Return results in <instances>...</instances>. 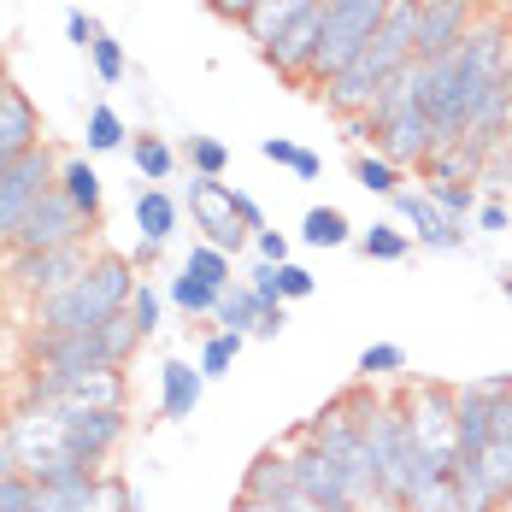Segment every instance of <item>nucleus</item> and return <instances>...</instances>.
I'll return each instance as SVG.
<instances>
[{
	"mask_svg": "<svg viewBox=\"0 0 512 512\" xmlns=\"http://www.w3.org/2000/svg\"><path fill=\"white\" fill-rule=\"evenodd\" d=\"M512 24L507 12H483L465 30L460 48H448L442 59H412V95L424 106L436 148H454L471 136V124L483 118V106H495L512 95Z\"/></svg>",
	"mask_w": 512,
	"mask_h": 512,
	"instance_id": "1",
	"label": "nucleus"
},
{
	"mask_svg": "<svg viewBox=\"0 0 512 512\" xmlns=\"http://www.w3.org/2000/svg\"><path fill=\"white\" fill-rule=\"evenodd\" d=\"M136 283L142 277H136V265L124 254H95V265L77 283H65L59 295L30 307V336H77V330H95L106 318L130 312Z\"/></svg>",
	"mask_w": 512,
	"mask_h": 512,
	"instance_id": "2",
	"label": "nucleus"
},
{
	"mask_svg": "<svg viewBox=\"0 0 512 512\" xmlns=\"http://www.w3.org/2000/svg\"><path fill=\"white\" fill-rule=\"evenodd\" d=\"M136 348H142V330L130 324V312H118L77 336H30V365L36 371H101V365H130Z\"/></svg>",
	"mask_w": 512,
	"mask_h": 512,
	"instance_id": "3",
	"label": "nucleus"
},
{
	"mask_svg": "<svg viewBox=\"0 0 512 512\" xmlns=\"http://www.w3.org/2000/svg\"><path fill=\"white\" fill-rule=\"evenodd\" d=\"M389 12H395V0H324V42H318V59H312V89L342 77L365 53V42L383 30Z\"/></svg>",
	"mask_w": 512,
	"mask_h": 512,
	"instance_id": "4",
	"label": "nucleus"
},
{
	"mask_svg": "<svg viewBox=\"0 0 512 512\" xmlns=\"http://www.w3.org/2000/svg\"><path fill=\"white\" fill-rule=\"evenodd\" d=\"M18 401H42V407H59V412L130 407V377H124V365H101V371H36L30 365Z\"/></svg>",
	"mask_w": 512,
	"mask_h": 512,
	"instance_id": "5",
	"label": "nucleus"
},
{
	"mask_svg": "<svg viewBox=\"0 0 512 512\" xmlns=\"http://www.w3.org/2000/svg\"><path fill=\"white\" fill-rule=\"evenodd\" d=\"M89 236H95L89 218L65 201L59 189H48L42 201L24 212V224L12 230V242H6L0 254H59V248H89Z\"/></svg>",
	"mask_w": 512,
	"mask_h": 512,
	"instance_id": "6",
	"label": "nucleus"
},
{
	"mask_svg": "<svg viewBox=\"0 0 512 512\" xmlns=\"http://www.w3.org/2000/svg\"><path fill=\"white\" fill-rule=\"evenodd\" d=\"M95 265L89 248H59V254H6L0 259V283H6V295H18V301H48L59 295L65 283H77L83 271Z\"/></svg>",
	"mask_w": 512,
	"mask_h": 512,
	"instance_id": "7",
	"label": "nucleus"
},
{
	"mask_svg": "<svg viewBox=\"0 0 512 512\" xmlns=\"http://www.w3.org/2000/svg\"><path fill=\"white\" fill-rule=\"evenodd\" d=\"M183 212L195 218V230H201V242H212L218 254H242L248 242H254V230L236 218V189L224 183V177H195L189 189H183Z\"/></svg>",
	"mask_w": 512,
	"mask_h": 512,
	"instance_id": "8",
	"label": "nucleus"
},
{
	"mask_svg": "<svg viewBox=\"0 0 512 512\" xmlns=\"http://www.w3.org/2000/svg\"><path fill=\"white\" fill-rule=\"evenodd\" d=\"M53 177H59V154H53L48 142L36 154H24L18 165H0V248L12 242V230L24 224V212L53 189Z\"/></svg>",
	"mask_w": 512,
	"mask_h": 512,
	"instance_id": "9",
	"label": "nucleus"
},
{
	"mask_svg": "<svg viewBox=\"0 0 512 512\" xmlns=\"http://www.w3.org/2000/svg\"><path fill=\"white\" fill-rule=\"evenodd\" d=\"M407 430L418 436V448H430L436 460L454 471L460 454V430H454V383H412L407 395Z\"/></svg>",
	"mask_w": 512,
	"mask_h": 512,
	"instance_id": "10",
	"label": "nucleus"
},
{
	"mask_svg": "<svg viewBox=\"0 0 512 512\" xmlns=\"http://www.w3.org/2000/svg\"><path fill=\"white\" fill-rule=\"evenodd\" d=\"M130 436V407H89V412H65V454L101 471Z\"/></svg>",
	"mask_w": 512,
	"mask_h": 512,
	"instance_id": "11",
	"label": "nucleus"
},
{
	"mask_svg": "<svg viewBox=\"0 0 512 512\" xmlns=\"http://www.w3.org/2000/svg\"><path fill=\"white\" fill-rule=\"evenodd\" d=\"M389 206H395V218L407 224V236L418 242V248H430V254H454V248H465V224H454L442 206L430 201V195H424V183H418V189L407 183Z\"/></svg>",
	"mask_w": 512,
	"mask_h": 512,
	"instance_id": "12",
	"label": "nucleus"
},
{
	"mask_svg": "<svg viewBox=\"0 0 512 512\" xmlns=\"http://www.w3.org/2000/svg\"><path fill=\"white\" fill-rule=\"evenodd\" d=\"M483 12V0H418V59H442L448 48H460Z\"/></svg>",
	"mask_w": 512,
	"mask_h": 512,
	"instance_id": "13",
	"label": "nucleus"
},
{
	"mask_svg": "<svg viewBox=\"0 0 512 512\" xmlns=\"http://www.w3.org/2000/svg\"><path fill=\"white\" fill-rule=\"evenodd\" d=\"M48 136H42V112L24 89H6L0 95V165H18L24 154H36Z\"/></svg>",
	"mask_w": 512,
	"mask_h": 512,
	"instance_id": "14",
	"label": "nucleus"
},
{
	"mask_svg": "<svg viewBox=\"0 0 512 512\" xmlns=\"http://www.w3.org/2000/svg\"><path fill=\"white\" fill-rule=\"evenodd\" d=\"M283 454H289V465H295V489H301V495H312V501H330V507H354V495H348L342 471L324 460L312 442H301V448H283Z\"/></svg>",
	"mask_w": 512,
	"mask_h": 512,
	"instance_id": "15",
	"label": "nucleus"
},
{
	"mask_svg": "<svg viewBox=\"0 0 512 512\" xmlns=\"http://www.w3.org/2000/svg\"><path fill=\"white\" fill-rule=\"evenodd\" d=\"M201 395H206L201 365H189V359H165V365H159V418H171V424L195 418Z\"/></svg>",
	"mask_w": 512,
	"mask_h": 512,
	"instance_id": "16",
	"label": "nucleus"
},
{
	"mask_svg": "<svg viewBox=\"0 0 512 512\" xmlns=\"http://www.w3.org/2000/svg\"><path fill=\"white\" fill-rule=\"evenodd\" d=\"M130 212H136V242H159V248H165V242L177 236V224H183L177 195H171V189H159V183H142Z\"/></svg>",
	"mask_w": 512,
	"mask_h": 512,
	"instance_id": "17",
	"label": "nucleus"
},
{
	"mask_svg": "<svg viewBox=\"0 0 512 512\" xmlns=\"http://www.w3.org/2000/svg\"><path fill=\"white\" fill-rule=\"evenodd\" d=\"M53 189L65 195V201L77 206L89 224L101 218V201H106V183H101V171L89 165V154H65L59 159V177H53Z\"/></svg>",
	"mask_w": 512,
	"mask_h": 512,
	"instance_id": "18",
	"label": "nucleus"
},
{
	"mask_svg": "<svg viewBox=\"0 0 512 512\" xmlns=\"http://www.w3.org/2000/svg\"><path fill=\"white\" fill-rule=\"evenodd\" d=\"M495 154L489 148H471V142H454V148H436L424 159V183H483L489 177Z\"/></svg>",
	"mask_w": 512,
	"mask_h": 512,
	"instance_id": "19",
	"label": "nucleus"
},
{
	"mask_svg": "<svg viewBox=\"0 0 512 512\" xmlns=\"http://www.w3.org/2000/svg\"><path fill=\"white\" fill-rule=\"evenodd\" d=\"M454 430H460V454H483L489 448V430H495V401L477 395L471 383L454 389ZM454 454V460H460Z\"/></svg>",
	"mask_w": 512,
	"mask_h": 512,
	"instance_id": "20",
	"label": "nucleus"
},
{
	"mask_svg": "<svg viewBox=\"0 0 512 512\" xmlns=\"http://www.w3.org/2000/svg\"><path fill=\"white\" fill-rule=\"evenodd\" d=\"M242 495L248 501H289L295 495V465H289V454L283 448H265L254 465H248V477H242Z\"/></svg>",
	"mask_w": 512,
	"mask_h": 512,
	"instance_id": "21",
	"label": "nucleus"
},
{
	"mask_svg": "<svg viewBox=\"0 0 512 512\" xmlns=\"http://www.w3.org/2000/svg\"><path fill=\"white\" fill-rule=\"evenodd\" d=\"M483 465V477L495 483V495H501V507L512 501V401H495V430H489V448L477 454Z\"/></svg>",
	"mask_w": 512,
	"mask_h": 512,
	"instance_id": "22",
	"label": "nucleus"
},
{
	"mask_svg": "<svg viewBox=\"0 0 512 512\" xmlns=\"http://www.w3.org/2000/svg\"><path fill=\"white\" fill-rule=\"evenodd\" d=\"M312 6H324V0H259L254 12L242 18V30H248V42H254V48H271L295 18H307Z\"/></svg>",
	"mask_w": 512,
	"mask_h": 512,
	"instance_id": "23",
	"label": "nucleus"
},
{
	"mask_svg": "<svg viewBox=\"0 0 512 512\" xmlns=\"http://www.w3.org/2000/svg\"><path fill=\"white\" fill-rule=\"evenodd\" d=\"M259 318H265V307H259V295L242 277H236V283L218 295V307H212V324H218V330H236V336H254Z\"/></svg>",
	"mask_w": 512,
	"mask_h": 512,
	"instance_id": "24",
	"label": "nucleus"
},
{
	"mask_svg": "<svg viewBox=\"0 0 512 512\" xmlns=\"http://www.w3.org/2000/svg\"><path fill=\"white\" fill-rule=\"evenodd\" d=\"M124 154L136 165V177H142V183H159V189H165L171 171H177V148H171L165 136H148V130H136V142H130Z\"/></svg>",
	"mask_w": 512,
	"mask_h": 512,
	"instance_id": "25",
	"label": "nucleus"
},
{
	"mask_svg": "<svg viewBox=\"0 0 512 512\" xmlns=\"http://www.w3.org/2000/svg\"><path fill=\"white\" fill-rule=\"evenodd\" d=\"M359 230L348 224V212L342 206H312L307 218H301V242L307 248H348Z\"/></svg>",
	"mask_w": 512,
	"mask_h": 512,
	"instance_id": "26",
	"label": "nucleus"
},
{
	"mask_svg": "<svg viewBox=\"0 0 512 512\" xmlns=\"http://www.w3.org/2000/svg\"><path fill=\"white\" fill-rule=\"evenodd\" d=\"M354 183L365 195H383V201H395L401 189H407V171L395 165V159L383 154H354Z\"/></svg>",
	"mask_w": 512,
	"mask_h": 512,
	"instance_id": "27",
	"label": "nucleus"
},
{
	"mask_svg": "<svg viewBox=\"0 0 512 512\" xmlns=\"http://www.w3.org/2000/svg\"><path fill=\"white\" fill-rule=\"evenodd\" d=\"M354 248L365 259H377V265H401V259L412 254V236L401 230V224H371V230H359Z\"/></svg>",
	"mask_w": 512,
	"mask_h": 512,
	"instance_id": "28",
	"label": "nucleus"
},
{
	"mask_svg": "<svg viewBox=\"0 0 512 512\" xmlns=\"http://www.w3.org/2000/svg\"><path fill=\"white\" fill-rule=\"evenodd\" d=\"M83 142H89V154H118V148H130V130H124V118L106 101H95L89 106V124H83Z\"/></svg>",
	"mask_w": 512,
	"mask_h": 512,
	"instance_id": "29",
	"label": "nucleus"
},
{
	"mask_svg": "<svg viewBox=\"0 0 512 512\" xmlns=\"http://www.w3.org/2000/svg\"><path fill=\"white\" fill-rule=\"evenodd\" d=\"M230 265H236V259H230V254H218L212 242H195V248L183 254V271H189V277H201L206 289H218V295H224V289L236 283V271H230Z\"/></svg>",
	"mask_w": 512,
	"mask_h": 512,
	"instance_id": "30",
	"label": "nucleus"
},
{
	"mask_svg": "<svg viewBox=\"0 0 512 512\" xmlns=\"http://www.w3.org/2000/svg\"><path fill=\"white\" fill-rule=\"evenodd\" d=\"M165 301L183 312V318H212V307H218V289H206L201 277H189V271H177L171 283H165Z\"/></svg>",
	"mask_w": 512,
	"mask_h": 512,
	"instance_id": "31",
	"label": "nucleus"
},
{
	"mask_svg": "<svg viewBox=\"0 0 512 512\" xmlns=\"http://www.w3.org/2000/svg\"><path fill=\"white\" fill-rule=\"evenodd\" d=\"M242 342L248 336H236V330H206V342H201V377L206 383H218V377H230V365H236V354H242Z\"/></svg>",
	"mask_w": 512,
	"mask_h": 512,
	"instance_id": "32",
	"label": "nucleus"
},
{
	"mask_svg": "<svg viewBox=\"0 0 512 512\" xmlns=\"http://www.w3.org/2000/svg\"><path fill=\"white\" fill-rule=\"evenodd\" d=\"M259 154L271 159V165H283V171H295L301 183H312V177L324 171V159L312 154V148H301V142H289V136H265V142H259Z\"/></svg>",
	"mask_w": 512,
	"mask_h": 512,
	"instance_id": "33",
	"label": "nucleus"
},
{
	"mask_svg": "<svg viewBox=\"0 0 512 512\" xmlns=\"http://www.w3.org/2000/svg\"><path fill=\"white\" fill-rule=\"evenodd\" d=\"M424 195L442 206L454 224H471L477 218V206H483V195H477V183H424Z\"/></svg>",
	"mask_w": 512,
	"mask_h": 512,
	"instance_id": "34",
	"label": "nucleus"
},
{
	"mask_svg": "<svg viewBox=\"0 0 512 512\" xmlns=\"http://www.w3.org/2000/svg\"><path fill=\"white\" fill-rule=\"evenodd\" d=\"M359 383H383V377H401L407 371V348L401 342H371L365 354H359Z\"/></svg>",
	"mask_w": 512,
	"mask_h": 512,
	"instance_id": "35",
	"label": "nucleus"
},
{
	"mask_svg": "<svg viewBox=\"0 0 512 512\" xmlns=\"http://www.w3.org/2000/svg\"><path fill=\"white\" fill-rule=\"evenodd\" d=\"M183 159H189L195 177H224L230 171V148L218 136H183Z\"/></svg>",
	"mask_w": 512,
	"mask_h": 512,
	"instance_id": "36",
	"label": "nucleus"
},
{
	"mask_svg": "<svg viewBox=\"0 0 512 512\" xmlns=\"http://www.w3.org/2000/svg\"><path fill=\"white\" fill-rule=\"evenodd\" d=\"M130 324L142 330V342L165 330V295H159L154 283H136V295H130Z\"/></svg>",
	"mask_w": 512,
	"mask_h": 512,
	"instance_id": "37",
	"label": "nucleus"
},
{
	"mask_svg": "<svg viewBox=\"0 0 512 512\" xmlns=\"http://www.w3.org/2000/svg\"><path fill=\"white\" fill-rule=\"evenodd\" d=\"M89 65H95V77H101V83H124V71H130V59H124V42L101 30V36L89 42Z\"/></svg>",
	"mask_w": 512,
	"mask_h": 512,
	"instance_id": "38",
	"label": "nucleus"
},
{
	"mask_svg": "<svg viewBox=\"0 0 512 512\" xmlns=\"http://www.w3.org/2000/svg\"><path fill=\"white\" fill-rule=\"evenodd\" d=\"M277 289H283V307H289V301H307V295H318V277H312L307 265L283 259V265H277Z\"/></svg>",
	"mask_w": 512,
	"mask_h": 512,
	"instance_id": "39",
	"label": "nucleus"
},
{
	"mask_svg": "<svg viewBox=\"0 0 512 512\" xmlns=\"http://www.w3.org/2000/svg\"><path fill=\"white\" fill-rule=\"evenodd\" d=\"M0 512H36V483L24 471L0 477Z\"/></svg>",
	"mask_w": 512,
	"mask_h": 512,
	"instance_id": "40",
	"label": "nucleus"
},
{
	"mask_svg": "<svg viewBox=\"0 0 512 512\" xmlns=\"http://www.w3.org/2000/svg\"><path fill=\"white\" fill-rule=\"evenodd\" d=\"M242 283H248V289L259 295V307H283V289H277V265H265V259H259V265L248 271V277H242Z\"/></svg>",
	"mask_w": 512,
	"mask_h": 512,
	"instance_id": "41",
	"label": "nucleus"
},
{
	"mask_svg": "<svg viewBox=\"0 0 512 512\" xmlns=\"http://www.w3.org/2000/svg\"><path fill=\"white\" fill-rule=\"evenodd\" d=\"M95 36H101V24H95V18H89L83 6H71V12H65V42L89 53V42H95Z\"/></svg>",
	"mask_w": 512,
	"mask_h": 512,
	"instance_id": "42",
	"label": "nucleus"
},
{
	"mask_svg": "<svg viewBox=\"0 0 512 512\" xmlns=\"http://www.w3.org/2000/svg\"><path fill=\"white\" fill-rule=\"evenodd\" d=\"M254 254L265 259V265H283V259H289V236L265 224V230H254Z\"/></svg>",
	"mask_w": 512,
	"mask_h": 512,
	"instance_id": "43",
	"label": "nucleus"
},
{
	"mask_svg": "<svg viewBox=\"0 0 512 512\" xmlns=\"http://www.w3.org/2000/svg\"><path fill=\"white\" fill-rule=\"evenodd\" d=\"M342 130H348V142H354L359 154H365V142H371V154H377V118H371V112H354V118H342Z\"/></svg>",
	"mask_w": 512,
	"mask_h": 512,
	"instance_id": "44",
	"label": "nucleus"
},
{
	"mask_svg": "<svg viewBox=\"0 0 512 512\" xmlns=\"http://www.w3.org/2000/svg\"><path fill=\"white\" fill-rule=\"evenodd\" d=\"M477 230H489V236H501V230H512V206H501V201H483L477 206V218H471Z\"/></svg>",
	"mask_w": 512,
	"mask_h": 512,
	"instance_id": "45",
	"label": "nucleus"
},
{
	"mask_svg": "<svg viewBox=\"0 0 512 512\" xmlns=\"http://www.w3.org/2000/svg\"><path fill=\"white\" fill-rule=\"evenodd\" d=\"M471 389L489 395V401H512V371H489V377H477Z\"/></svg>",
	"mask_w": 512,
	"mask_h": 512,
	"instance_id": "46",
	"label": "nucleus"
},
{
	"mask_svg": "<svg viewBox=\"0 0 512 512\" xmlns=\"http://www.w3.org/2000/svg\"><path fill=\"white\" fill-rule=\"evenodd\" d=\"M277 507H283V512H359V507H330V501H312V495H301V489H295L289 501H277Z\"/></svg>",
	"mask_w": 512,
	"mask_h": 512,
	"instance_id": "47",
	"label": "nucleus"
},
{
	"mask_svg": "<svg viewBox=\"0 0 512 512\" xmlns=\"http://www.w3.org/2000/svg\"><path fill=\"white\" fill-rule=\"evenodd\" d=\"M283 324H289V307H265V318L254 324L259 342H271V336H283Z\"/></svg>",
	"mask_w": 512,
	"mask_h": 512,
	"instance_id": "48",
	"label": "nucleus"
},
{
	"mask_svg": "<svg viewBox=\"0 0 512 512\" xmlns=\"http://www.w3.org/2000/svg\"><path fill=\"white\" fill-rule=\"evenodd\" d=\"M206 6H212V12H218V18H230V24H242V18H248V12H254L259 0H206Z\"/></svg>",
	"mask_w": 512,
	"mask_h": 512,
	"instance_id": "49",
	"label": "nucleus"
},
{
	"mask_svg": "<svg viewBox=\"0 0 512 512\" xmlns=\"http://www.w3.org/2000/svg\"><path fill=\"white\" fill-rule=\"evenodd\" d=\"M236 218H242L248 230H265V212H259V201H254V195H242V189H236Z\"/></svg>",
	"mask_w": 512,
	"mask_h": 512,
	"instance_id": "50",
	"label": "nucleus"
},
{
	"mask_svg": "<svg viewBox=\"0 0 512 512\" xmlns=\"http://www.w3.org/2000/svg\"><path fill=\"white\" fill-rule=\"evenodd\" d=\"M18 471V454H12V442H6V424H0V477H12Z\"/></svg>",
	"mask_w": 512,
	"mask_h": 512,
	"instance_id": "51",
	"label": "nucleus"
},
{
	"mask_svg": "<svg viewBox=\"0 0 512 512\" xmlns=\"http://www.w3.org/2000/svg\"><path fill=\"white\" fill-rule=\"evenodd\" d=\"M159 254H165V248H159V242H136V254H130V265H154Z\"/></svg>",
	"mask_w": 512,
	"mask_h": 512,
	"instance_id": "52",
	"label": "nucleus"
},
{
	"mask_svg": "<svg viewBox=\"0 0 512 512\" xmlns=\"http://www.w3.org/2000/svg\"><path fill=\"white\" fill-rule=\"evenodd\" d=\"M230 512H283V507H271V501H248V495H236V507Z\"/></svg>",
	"mask_w": 512,
	"mask_h": 512,
	"instance_id": "53",
	"label": "nucleus"
},
{
	"mask_svg": "<svg viewBox=\"0 0 512 512\" xmlns=\"http://www.w3.org/2000/svg\"><path fill=\"white\" fill-rule=\"evenodd\" d=\"M365 512H407V507H401V501H383V495H377V501H371Z\"/></svg>",
	"mask_w": 512,
	"mask_h": 512,
	"instance_id": "54",
	"label": "nucleus"
},
{
	"mask_svg": "<svg viewBox=\"0 0 512 512\" xmlns=\"http://www.w3.org/2000/svg\"><path fill=\"white\" fill-rule=\"evenodd\" d=\"M501 295H507V301H512V265H507V271H501Z\"/></svg>",
	"mask_w": 512,
	"mask_h": 512,
	"instance_id": "55",
	"label": "nucleus"
},
{
	"mask_svg": "<svg viewBox=\"0 0 512 512\" xmlns=\"http://www.w3.org/2000/svg\"><path fill=\"white\" fill-rule=\"evenodd\" d=\"M6 89H12V77H6V53H0V95H6Z\"/></svg>",
	"mask_w": 512,
	"mask_h": 512,
	"instance_id": "56",
	"label": "nucleus"
},
{
	"mask_svg": "<svg viewBox=\"0 0 512 512\" xmlns=\"http://www.w3.org/2000/svg\"><path fill=\"white\" fill-rule=\"evenodd\" d=\"M507 59H512V48H507Z\"/></svg>",
	"mask_w": 512,
	"mask_h": 512,
	"instance_id": "57",
	"label": "nucleus"
}]
</instances>
